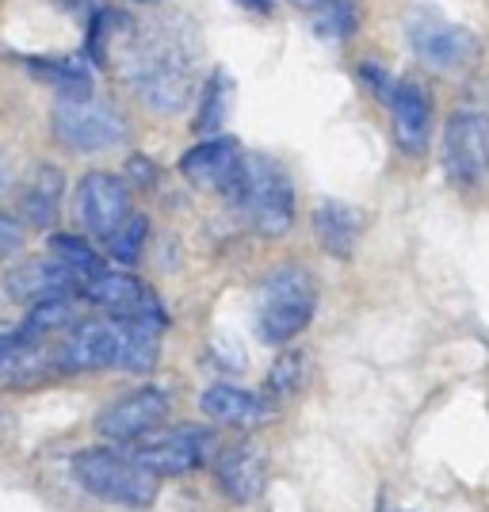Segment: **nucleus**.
<instances>
[{
	"label": "nucleus",
	"instance_id": "1",
	"mask_svg": "<svg viewBox=\"0 0 489 512\" xmlns=\"http://www.w3.org/2000/svg\"><path fill=\"white\" fill-rule=\"evenodd\" d=\"M199 43L176 20L153 23L146 35H138L127 54V77L134 92L161 115H172L192 100L199 77Z\"/></svg>",
	"mask_w": 489,
	"mask_h": 512
},
{
	"label": "nucleus",
	"instance_id": "2",
	"mask_svg": "<svg viewBox=\"0 0 489 512\" xmlns=\"http://www.w3.org/2000/svg\"><path fill=\"white\" fill-rule=\"evenodd\" d=\"M73 474L81 482V490L92 493L96 501L107 505H123V509H149L157 501V474L134 463V455L111 448L81 451L73 459Z\"/></svg>",
	"mask_w": 489,
	"mask_h": 512
},
{
	"label": "nucleus",
	"instance_id": "3",
	"mask_svg": "<svg viewBox=\"0 0 489 512\" xmlns=\"http://www.w3.org/2000/svg\"><path fill=\"white\" fill-rule=\"evenodd\" d=\"M314 306H318V291H314V276L306 268H276L260 287V302H256V329L268 344H287L314 321Z\"/></svg>",
	"mask_w": 489,
	"mask_h": 512
},
{
	"label": "nucleus",
	"instance_id": "4",
	"mask_svg": "<svg viewBox=\"0 0 489 512\" xmlns=\"http://www.w3.org/2000/svg\"><path fill=\"white\" fill-rule=\"evenodd\" d=\"M234 203H241L249 211V222L256 226V234L283 237L295 226V188H291V176L283 172V165H276L264 153L245 157V172H241Z\"/></svg>",
	"mask_w": 489,
	"mask_h": 512
},
{
	"label": "nucleus",
	"instance_id": "5",
	"mask_svg": "<svg viewBox=\"0 0 489 512\" xmlns=\"http://www.w3.org/2000/svg\"><path fill=\"white\" fill-rule=\"evenodd\" d=\"M405 39L413 46V54L432 69H467L478 58V35L463 27V23L447 20L444 12L417 4L409 16H405Z\"/></svg>",
	"mask_w": 489,
	"mask_h": 512
},
{
	"label": "nucleus",
	"instance_id": "6",
	"mask_svg": "<svg viewBox=\"0 0 489 512\" xmlns=\"http://www.w3.org/2000/svg\"><path fill=\"white\" fill-rule=\"evenodd\" d=\"M54 130L65 146L81 153L111 150L127 138V123L119 111H111L100 100H58L54 104Z\"/></svg>",
	"mask_w": 489,
	"mask_h": 512
},
{
	"label": "nucleus",
	"instance_id": "7",
	"mask_svg": "<svg viewBox=\"0 0 489 512\" xmlns=\"http://www.w3.org/2000/svg\"><path fill=\"white\" fill-rule=\"evenodd\" d=\"M444 169L459 188H478L489 176V119L482 111L451 115L444 130Z\"/></svg>",
	"mask_w": 489,
	"mask_h": 512
},
{
	"label": "nucleus",
	"instance_id": "8",
	"mask_svg": "<svg viewBox=\"0 0 489 512\" xmlns=\"http://www.w3.org/2000/svg\"><path fill=\"white\" fill-rule=\"evenodd\" d=\"M165 421H169V394L146 386V390H134L127 398L111 402L96 417V432L111 444H134L142 436H153Z\"/></svg>",
	"mask_w": 489,
	"mask_h": 512
},
{
	"label": "nucleus",
	"instance_id": "9",
	"mask_svg": "<svg viewBox=\"0 0 489 512\" xmlns=\"http://www.w3.org/2000/svg\"><path fill=\"white\" fill-rule=\"evenodd\" d=\"M207 459H211V432H203V428H172V432H161L149 444L134 448L138 467H146L149 474H165V478L192 474Z\"/></svg>",
	"mask_w": 489,
	"mask_h": 512
},
{
	"label": "nucleus",
	"instance_id": "10",
	"mask_svg": "<svg viewBox=\"0 0 489 512\" xmlns=\"http://www.w3.org/2000/svg\"><path fill=\"white\" fill-rule=\"evenodd\" d=\"M180 172L199 192H218L234 199L241 172H245V153L234 138H211V142H199L195 150L180 157Z\"/></svg>",
	"mask_w": 489,
	"mask_h": 512
},
{
	"label": "nucleus",
	"instance_id": "11",
	"mask_svg": "<svg viewBox=\"0 0 489 512\" xmlns=\"http://www.w3.org/2000/svg\"><path fill=\"white\" fill-rule=\"evenodd\" d=\"M77 218L104 241L111 234H119L123 222L130 218L127 180H119L111 172H88L77 188Z\"/></svg>",
	"mask_w": 489,
	"mask_h": 512
},
{
	"label": "nucleus",
	"instance_id": "12",
	"mask_svg": "<svg viewBox=\"0 0 489 512\" xmlns=\"http://www.w3.org/2000/svg\"><path fill=\"white\" fill-rule=\"evenodd\" d=\"M390 115H394V142L409 157H421L428 150L432 134V100L417 81H398L390 92Z\"/></svg>",
	"mask_w": 489,
	"mask_h": 512
},
{
	"label": "nucleus",
	"instance_id": "13",
	"mask_svg": "<svg viewBox=\"0 0 489 512\" xmlns=\"http://www.w3.org/2000/svg\"><path fill=\"white\" fill-rule=\"evenodd\" d=\"M85 295L96 306H104L111 310L115 318H157L161 321V310H157V299H153V291H149L142 279L127 276V272H96V276L88 279Z\"/></svg>",
	"mask_w": 489,
	"mask_h": 512
},
{
	"label": "nucleus",
	"instance_id": "14",
	"mask_svg": "<svg viewBox=\"0 0 489 512\" xmlns=\"http://www.w3.org/2000/svg\"><path fill=\"white\" fill-rule=\"evenodd\" d=\"M214 478L222 493L237 501V505H249L264 493V482H268V470H264V451L256 444H230L214 459Z\"/></svg>",
	"mask_w": 489,
	"mask_h": 512
},
{
	"label": "nucleus",
	"instance_id": "15",
	"mask_svg": "<svg viewBox=\"0 0 489 512\" xmlns=\"http://www.w3.org/2000/svg\"><path fill=\"white\" fill-rule=\"evenodd\" d=\"M119 356V325L115 321H85L65 337L58 363L69 371H104Z\"/></svg>",
	"mask_w": 489,
	"mask_h": 512
},
{
	"label": "nucleus",
	"instance_id": "16",
	"mask_svg": "<svg viewBox=\"0 0 489 512\" xmlns=\"http://www.w3.org/2000/svg\"><path fill=\"white\" fill-rule=\"evenodd\" d=\"M199 406L203 413L218 421V425H230V428H260L268 417H272V406L264 402V398H256L249 390H241V386H207L203 394H199Z\"/></svg>",
	"mask_w": 489,
	"mask_h": 512
},
{
	"label": "nucleus",
	"instance_id": "17",
	"mask_svg": "<svg viewBox=\"0 0 489 512\" xmlns=\"http://www.w3.org/2000/svg\"><path fill=\"white\" fill-rule=\"evenodd\" d=\"M8 295L20 302H46V299H65L69 287H73V272L58 264L54 256L50 260H23L20 268H12L4 279Z\"/></svg>",
	"mask_w": 489,
	"mask_h": 512
},
{
	"label": "nucleus",
	"instance_id": "18",
	"mask_svg": "<svg viewBox=\"0 0 489 512\" xmlns=\"http://www.w3.org/2000/svg\"><path fill=\"white\" fill-rule=\"evenodd\" d=\"M161 352V321L157 318H130L119 321V356L115 367L127 375H146Z\"/></svg>",
	"mask_w": 489,
	"mask_h": 512
},
{
	"label": "nucleus",
	"instance_id": "19",
	"mask_svg": "<svg viewBox=\"0 0 489 512\" xmlns=\"http://www.w3.org/2000/svg\"><path fill=\"white\" fill-rule=\"evenodd\" d=\"M314 234L329 256H352L360 241V214L348 203H321L314 211Z\"/></svg>",
	"mask_w": 489,
	"mask_h": 512
},
{
	"label": "nucleus",
	"instance_id": "20",
	"mask_svg": "<svg viewBox=\"0 0 489 512\" xmlns=\"http://www.w3.org/2000/svg\"><path fill=\"white\" fill-rule=\"evenodd\" d=\"M27 73H35L39 81L54 85L62 92V100H85L92 96V73L81 62H54V58H27Z\"/></svg>",
	"mask_w": 489,
	"mask_h": 512
},
{
	"label": "nucleus",
	"instance_id": "21",
	"mask_svg": "<svg viewBox=\"0 0 489 512\" xmlns=\"http://www.w3.org/2000/svg\"><path fill=\"white\" fill-rule=\"evenodd\" d=\"M58 195H62V176L54 169H43L39 180L31 184V192L23 195V214L35 222V226H50L54 211H58Z\"/></svg>",
	"mask_w": 489,
	"mask_h": 512
},
{
	"label": "nucleus",
	"instance_id": "22",
	"mask_svg": "<svg viewBox=\"0 0 489 512\" xmlns=\"http://www.w3.org/2000/svg\"><path fill=\"white\" fill-rule=\"evenodd\" d=\"M73 321V302L69 299H46V302H35L31 306V314L23 321V337L27 341H39V337H50V333H58Z\"/></svg>",
	"mask_w": 489,
	"mask_h": 512
},
{
	"label": "nucleus",
	"instance_id": "23",
	"mask_svg": "<svg viewBox=\"0 0 489 512\" xmlns=\"http://www.w3.org/2000/svg\"><path fill=\"white\" fill-rule=\"evenodd\" d=\"M50 249H54V260L58 264H65L73 276H96V272H104L100 268V256H96V249L88 245V241H81V237L73 234H54L50 237Z\"/></svg>",
	"mask_w": 489,
	"mask_h": 512
},
{
	"label": "nucleus",
	"instance_id": "24",
	"mask_svg": "<svg viewBox=\"0 0 489 512\" xmlns=\"http://www.w3.org/2000/svg\"><path fill=\"white\" fill-rule=\"evenodd\" d=\"M306 356H298V352H287V356H279L276 367H272V375H268V394L272 398H295L298 390L306 386Z\"/></svg>",
	"mask_w": 489,
	"mask_h": 512
},
{
	"label": "nucleus",
	"instance_id": "25",
	"mask_svg": "<svg viewBox=\"0 0 489 512\" xmlns=\"http://www.w3.org/2000/svg\"><path fill=\"white\" fill-rule=\"evenodd\" d=\"M146 237H149V222L142 218V214H130L127 222H123V230L107 237V249H111L115 260L134 264V260L142 256V249H146Z\"/></svg>",
	"mask_w": 489,
	"mask_h": 512
},
{
	"label": "nucleus",
	"instance_id": "26",
	"mask_svg": "<svg viewBox=\"0 0 489 512\" xmlns=\"http://www.w3.org/2000/svg\"><path fill=\"white\" fill-rule=\"evenodd\" d=\"M226 104H230V81L226 73H214L207 81V96H203V107L195 115V130H218L222 119H226Z\"/></svg>",
	"mask_w": 489,
	"mask_h": 512
},
{
	"label": "nucleus",
	"instance_id": "27",
	"mask_svg": "<svg viewBox=\"0 0 489 512\" xmlns=\"http://www.w3.org/2000/svg\"><path fill=\"white\" fill-rule=\"evenodd\" d=\"M314 23L325 39H348L356 31V0H329Z\"/></svg>",
	"mask_w": 489,
	"mask_h": 512
},
{
	"label": "nucleus",
	"instance_id": "28",
	"mask_svg": "<svg viewBox=\"0 0 489 512\" xmlns=\"http://www.w3.org/2000/svg\"><path fill=\"white\" fill-rule=\"evenodd\" d=\"M23 249V230L12 222V218H4L0 214V256H12Z\"/></svg>",
	"mask_w": 489,
	"mask_h": 512
},
{
	"label": "nucleus",
	"instance_id": "29",
	"mask_svg": "<svg viewBox=\"0 0 489 512\" xmlns=\"http://www.w3.org/2000/svg\"><path fill=\"white\" fill-rule=\"evenodd\" d=\"M23 344H27V337H23L20 329H12V333H0V375H4V367L12 363V356L20 352Z\"/></svg>",
	"mask_w": 489,
	"mask_h": 512
},
{
	"label": "nucleus",
	"instance_id": "30",
	"mask_svg": "<svg viewBox=\"0 0 489 512\" xmlns=\"http://www.w3.org/2000/svg\"><path fill=\"white\" fill-rule=\"evenodd\" d=\"M291 4H295V8H302V12H310V16H318L329 0H291Z\"/></svg>",
	"mask_w": 489,
	"mask_h": 512
},
{
	"label": "nucleus",
	"instance_id": "31",
	"mask_svg": "<svg viewBox=\"0 0 489 512\" xmlns=\"http://www.w3.org/2000/svg\"><path fill=\"white\" fill-rule=\"evenodd\" d=\"M245 8H256V12H268L272 8V0H241Z\"/></svg>",
	"mask_w": 489,
	"mask_h": 512
},
{
	"label": "nucleus",
	"instance_id": "32",
	"mask_svg": "<svg viewBox=\"0 0 489 512\" xmlns=\"http://www.w3.org/2000/svg\"><path fill=\"white\" fill-rule=\"evenodd\" d=\"M58 4H62V8H69V12H77V8H85L88 0H58Z\"/></svg>",
	"mask_w": 489,
	"mask_h": 512
},
{
	"label": "nucleus",
	"instance_id": "33",
	"mask_svg": "<svg viewBox=\"0 0 489 512\" xmlns=\"http://www.w3.org/2000/svg\"><path fill=\"white\" fill-rule=\"evenodd\" d=\"M0 184H4V169H0Z\"/></svg>",
	"mask_w": 489,
	"mask_h": 512
}]
</instances>
